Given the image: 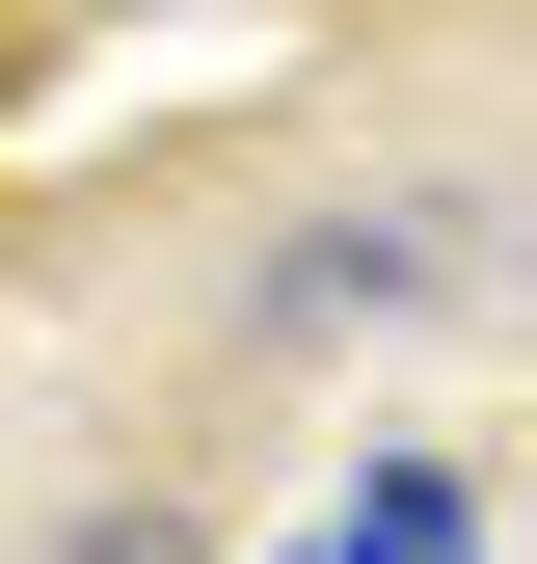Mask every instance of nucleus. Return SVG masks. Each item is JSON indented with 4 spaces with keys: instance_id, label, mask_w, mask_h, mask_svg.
Returning a JSON list of instances; mask_svg holds the SVG:
<instances>
[{
    "instance_id": "obj_1",
    "label": "nucleus",
    "mask_w": 537,
    "mask_h": 564,
    "mask_svg": "<svg viewBox=\"0 0 537 564\" xmlns=\"http://www.w3.org/2000/svg\"><path fill=\"white\" fill-rule=\"evenodd\" d=\"M350 564H457V484H376V511H350Z\"/></svg>"
}]
</instances>
